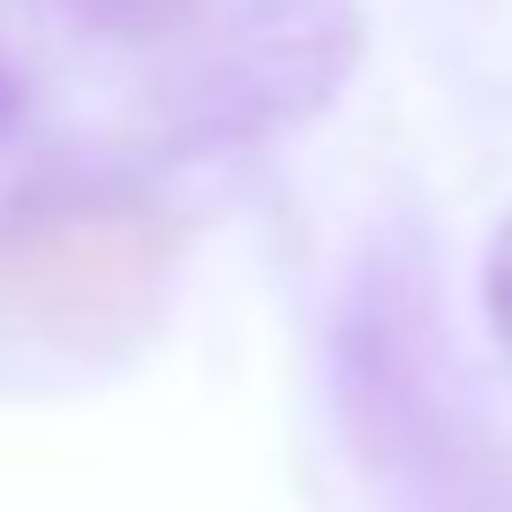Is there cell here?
Returning <instances> with one entry per match:
<instances>
[{
	"label": "cell",
	"instance_id": "cell-1",
	"mask_svg": "<svg viewBox=\"0 0 512 512\" xmlns=\"http://www.w3.org/2000/svg\"><path fill=\"white\" fill-rule=\"evenodd\" d=\"M174 256L166 219L113 181H38L0 211V302L61 347H121Z\"/></svg>",
	"mask_w": 512,
	"mask_h": 512
},
{
	"label": "cell",
	"instance_id": "cell-2",
	"mask_svg": "<svg viewBox=\"0 0 512 512\" xmlns=\"http://www.w3.org/2000/svg\"><path fill=\"white\" fill-rule=\"evenodd\" d=\"M354 0H249L159 98L174 151H234L279 128H302L362 68Z\"/></svg>",
	"mask_w": 512,
	"mask_h": 512
},
{
	"label": "cell",
	"instance_id": "cell-3",
	"mask_svg": "<svg viewBox=\"0 0 512 512\" xmlns=\"http://www.w3.org/2000/svg\"><path fill=\"white\" fill-rule=\"evenodd\" d=\"M339 407H347L354 437L377 460L400 452V437H415V415L430 407V272H422V241L384 234L369 241L362 272L347 279L339 302Z\"/></svg>",
	"mask_w": 512,
	"mask_h": 512
},
{
	"label": "cell",
	"instance_id": "cell-4",
	"mask_svg": "<svg viewBox=\"0 0 512 512\" xmlns=\"http://www.w3.org/2000/svg\"><path fill=\"white\" fill-rule=\"evenodd\" d=\"M68 16H83L91 31H113V38H159L166 23L189 16V0H68Z\"/></svg>",
	"mask_w": 512,
	"mask_h": 512
},
{
	"label": "cell",
	"instance_id": "cell-5",
	"mask_svg": "<svg viewBox=\"0 0 512 512\" xmlns=\"http://www.w3.org/2000/svg\"><path fill=\"white\" fill-rule=\"evenodd\" d=\"M482 309H490V332L512 347V219L497 226L490 264H482Z\"/></svg>",
	"mask_w": 512,
	"mask_h": 512
},
{
	"label": "cell",
	"instance_id": "cell-6",
	"mask_svg": "<svg viewBox=\"0 0 512 512\" xmlns=\"http://www.w3.org/2000/svg\"><path fill=\"white\" fill-rule=\"evenodd\" d=\"M16 121H23V76H16V61L0 53V136H8Z\"/></svg>",
	"mask_w": 512,
	"mask_h": 512
}]
</instances>
